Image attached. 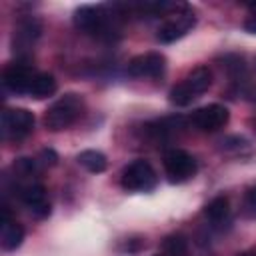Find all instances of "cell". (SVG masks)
I'll return each instance as SVG.
<instances>
[{
    "label": "cell",
    "instance_id": "cell-13",
    "mask_svg": "<svg viewBox=\"0 0 256 256\" xmlns=\"http://www.w3.org/2000/svg\"><path fill=\"white\" fill-rule=\"evenodd\" d=\"M204 218L216 230H224L230 224V202L226 196H216L204 206Z\"/></svg>",
    "mask_w": 256,
    "mask_h": 256
},
{
    "label": "cell",
    "instance_id": "cell-12",
    "mask_svg": "<svg viewBox=\"0 0 256 256\" xmlns=\"http://www.w3.org/2000/svg\"><path fill=\"white\" fill-rule=\"evenodd\" d=\"M40 32H42V24H40L38 18H34V16L20 18L18 24L14 26V34H12L14 52L22 54V52L30 50L34 46V42L40 38Z\"/></svg>",
    "mask_w": 256,
    "mask_h": 256
},
{
    "label": "cell",
    "instance_id": "cell-9",
    "mask_svg": "<svg viewBox=\"0 0 256 256\" xmlns=\"http://www.w3.org/2000/svg\"><path fill=\"white\" fill-rule=\"evenodd\" d=\"M230 120V112L222 104H208L192 112L190 124L200 132H216L224 128Z\"/></svg>",
    "mask_w": 256,
    "mask_h": 256
},
{
    "label": "cell",
    "instance_id": "cell-14",
    "mask_svg": "<svg viewBox=\"0 0 256 256\" xmlns=\"http://www.w3.org/2000/svg\"><path fill=\"white\" fill-rule=\"evenodd\" d=\"M24 240V228L10 218L8 208H2V230H0V244L4 250H16Z\"/></svg>",
    "mask_w": 256,
    "mask_h": 256
},
{
    "label": "cell",
    "instance_id": "cell-7",
    "mask_svg": "<svg viewBox=\"0 0 256 256\" xmlns=\"http://www.w3.org/2000/svg\"><path fill=\"white\" fill-rule=\"evenodd\" d=\"M34 114L26 108H6L0 116V132L4 140H22L34 130Z\"/></svg>",
    "mask_w": 256,
    "mask_h": 256
},
{
    "label": "cell",
    "instance_id": "cell-11",
    "mask_svg": "<svg viewBox=\"0 0 256 256\" xmlns=\"http://www.w3.org/2000/svg\"><path fill=\"white\" fill-rule=\"evenodd\" d=\"M18 198L24 204V208H28V212L36 218H46L50 214V200H48V192L42 184H24L18 186Z\"/></svg>",
    "mask_w": 256,
    "mask_h": 256
},
{
    "label": "cell",
    "instance_id": "cell-6",
    "mask_svg": "<svg viewBox=\"0 0 256 256\" xmlns=\"http://www.w3.org/2000/svg\"><path fill=\"white\" fill-rule=\"evenodd\" d=\"M162 164H164V174H166L168 182H172V184L188 182L198 172L196 158L190 152L182 150V148H170V150H166L164 152V158H162Z\"/></svg>",
    "mask_w": 256,
    "mask_h": 256
},
{
    "label": "cell",
    "instance_id": "cell-21",
    "mask_svg": "<svg viewBox=\"0 0 256 256\" xmlns=\"http://www.w3.org/2000/svg\"><path fill=\"white\" fill-rule=\"evenodd\" d=\"M40 156H42V162H44V164H50V166H54L56 160H58V154H56L54 150H50V148H44V150L40 152Z\"/></svg>",
    "mask_w": 256,
    "mask_h": 256
},
{
    "label": "cell",
    "instance_id": "cell-16",
    "mask_svg": "<svg viewBox=\"0 0 256 256\" xmlns=\"http://www.w3.org/2000/svg\"><path fill=\"white\" fill-rule=\"evenodd\" d=\"M56 88H58V84H56V80H54L52 74H48V72H36V76H34V80L30 84V92L28 94L32 98H36V100H42V98L52 96L56 92Z\"/></svg>",
    "mask_w": 256,
    "mask_h": 256
},
{
    "label": "cell",
    "instance_id": "cell-4",
    "mask_svg": "<svg viewBox=\"0 0 256 256\" xmlns=\"http://www.w3.org/2000/svg\"><path fill=\"white\" fill-rule=\"evenodd\" d=\"M194 26H196L194 10L190 6H186V4H178L172 12L166 14L164 22L158 26L156 40L160 44H172V42L180 40L182 36H186Z\"/></svg>",
    "mask_w": 256,
    "mask_h": 256
},
{
    "label": "cell",
    "instance_id": "cell-8",
    "mask_svg": "<svg viewBox=\"0 0 256 256\" xmlns=\"http://www.w3.org/2000/svg\"><path fill=\"white\" fill-rule=\"evenodd\" d=\"M34 76H36V72L32 70V66L28 62L16 60V62H10L2 70V84L12 94H28Z\"/></svg>",
    "mask_w": 256,
    "mask_h": 256
},
{
    "label": "cell",
    "instance_id": "cell-10",
    "mask_svg": "<svg viewBox=\"0 0 256 256\" xmlns=\"http://www.w3.org/2000/svg\"><path fill=\"white\" fill-rule=\"evenodd\" d=\"M166 68V58L160 52H144L134 56L128 66L126 72L132 78H160L164 74Z\"/></svg>",
    "mask_w": 256,
    "mask_h": 256
},
{
    "label": "cell",
    "instance_id": "cell-18",
    "mask_svg": "<svg viewBox=\"0 0 256 256\" xmlns=\"http://www.w3.org/2000/svg\"><path fill=\"white\" fill-rule=\"evenodd\" d=\"M164 256H186L188 254V240L182 234H172L162 242Z\"/></svg>",
    "mask_w": 256,
    "mask_h": 256
},
{
    "label": "cell",
    "instance_id": "cell-19",
    "mask_svg": "<svg viewBox=\"0 0 256 256\" xmlns=\"http://www.w3.org/2000/svg\"><path fill=\"white\" fill-rule=\"evenodd\" d=\"M12 170L20 178H28V176H36L38 174V164L32 158H16L14 164H12Z\"/></svg>",
    "mask_w": 256,
    "mask_h": 256
},
{
    "label": "cell",
    "instance_id": "cell-2",
    "mask_svg": "<svg viewBox=\"0 0 256 256\" xmlns=\"http://www.w3.org/2000/svg\"><path fill=\"white\" fill-rule=\"evenodd\" d=\"M84 112V100L80 94L68 92L64 96H60L52 106H48V110L44 112V126L50 132H60L70 128Z\"/></svg>",
    "mask_w": 256,
    "mask_h": 256
},
{
    "label": "cell",
    "instance_id": "cell-23",
    "mask_svg": "<svg viewBox=\"0 0 256 256\" xmlns=\"http://www.w3.org/2000/svg\"><path fill=\"white\" fill-rule=\"evenodd\" d=\"M246 8H248V16H256V2L246 4Z\"/></svg>",
    "mask_w": 256,
    "mask_h": 256
},
{
    "label": "cell",
    "instance_id": "cell-22",
    "mask_svg": "<svg viewBox=\"0 0 256 256\" xmlns=\"http://www.w3.org/2000/svg\"><path fill=\"white\" fill-rule=\"evenodd\" d=\"M244 30L250 34H256V16H248L244 20Z\"/></svg>",
    "mask_w": 256,
    "mask_h": 256
},
{
    "label": "cell",
    "instance_id": "cell-3",
    "mask_svg": "<svg viewBox=\"0 0 256 256\" xmlns=\"http://www.w3.org/2000/svg\"><path fill=\"white\" fill-rule=\"evenodd\" d=\"M212 84V72L208 66H196L190 70L176 86H172L168 98L174 106H188L196 98H200Z\"/></svg>",
    "mask_w": 256,
    "mask_h": 256
},
{
    "label": "cell",
    "instance_id": "cell-5",
    "mask_svg": "<svg viewBox=\"0 0 256 256\" xmlns=\"http://www.w3.org/2000/svg\"><path fill=\"white\" fill-rule=\"evenodd\" d=\"M158 184V174L152 164L144 158H138L124 166L120 174V186L126 192H150Z\"/></svg>",
    "mask_w": 256,
    "mask_h": 256
},
{
    "label": "cell",
    "instance_id": "cell-15",
    "mask_svg": "<svg viewBox=\"0 0 256 256\" xmlns=\"http://www.w3.org/2000/svg\"><path fill=\"white\" fill-rule=\"evenodd\" d=\"M144 128H146V134H150L156 142L158 140L162 142V140H168L174 134H178L180 128H184V118L182 116H170V118H162V120L150 122Z\"/></svg>",
    "mask_w": 256,
    "mask_h": 256
},
{
    "label": "cell",
    "instance_id": "cell-24",
    "mask_svg": "<svg viewBox=\"0 0 256 256\" xmlns=\"http://www.w3.org/2000/svg\"><path fill=\"white\" fill-rule=\"evenodd\" d=\"M156 256H164V254H156Z\"/></svg>",
    "mask_w": 256,
    "mask_h": 256
},
{
    "label": "cell",
    "instance_id": "cell-17",
    "mask_svg": "<svg viewBox=\"0 0 256 256\" xmlns=\"http://www.w3.org/2000/svg\"><path fill=\"white\" fill-rule=\"evenodd\" d=\"M76 162H78L82 168H86L88 172H92V174H100V172H104L106 166H108L106 156H104L102 152H98V150H82V152L76 156Z\"/></svg>",
    "mask_w": 256,
    "mask_h": 256
},
{
    "label": "cell",
    "instance_id": "cell-20",
    "mask_svg": "<svg viewBox=\"0 0 256 256\" xmlns=\"http://www.w3.org/2000/svg\"><path fill=\"white\" fill-rule=\"evenodd\" d=\"M244 214L248 218H256V186L248 188L244 194Z\"/></svg>",
    "mask_w": 256,
    "mask_h": 256
},
{
    "label": "cell",
    "instance_id": "cell-1",
    "mask_svg": "<svg viewBox=\"0 0 256 256\" xmlns=\"http://www.w3.org/2000/svg\"><path fill=\"white\" fill-rule=\"evenodd\" d=\"M72 22L78 32L98 40H118L122 36V12L114 6L84 4L74 10Z\"/></svg>",
    "mask_w": 256,
    "mask_h": 256
}]
</instances>
